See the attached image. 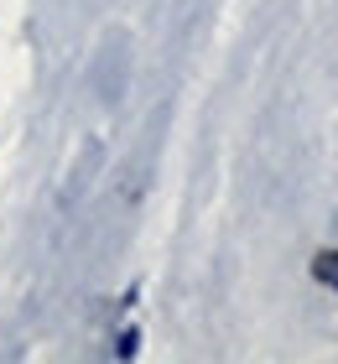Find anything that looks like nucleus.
<instances>
[{
  "label": "nucleus",
  "instance_id": "f257e3e1",
  "mask_svg": "<svg viewBox=\"0 0 338 364\" xmlns=\"http://www.w3.org/2000/svg\"><path fill=\"white\" fill-rule=\"evenodd\" d=\"M312 276L323 281V287H333V291H338V250H323V255H317V266H312Z\"/></svg>",
  "mask_w": 338,
  "mask_h": 364
}]
</instances>
